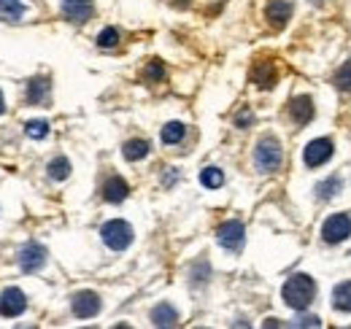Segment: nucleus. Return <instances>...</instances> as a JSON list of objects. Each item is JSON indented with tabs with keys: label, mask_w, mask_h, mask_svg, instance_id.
<instances>
[{
	"label": "nucleus",
	"mask_w": 351,
	"mask_h": 329,
	"mask_svg": "<svg viewBox=\"0 0 351 329\" xmlns=\"http://www.w3.org/2000/svg\"><path fill=\"white\" fill-rule=\"evenodd\" d=\"M281 297H284V302H287L292 310H308L311 302H313V297H316V284H313L311 276L298 273V276H292V278L284 284Z\"/></svg>",
	"instance_id": "obj_1"
},
{
	"label": "nucleus",
	"mask_w": 351,
	"mask_h": 329,
	"mask_svg": "<svg viewBox=\"0 0 351 329\" xmlns=\"http://www.w3.org/2000/svg\"><path fill=\"white\" fill-rule=\"evenodd\" d=\"M284 162V151H281V143L276 138H263L254 149V164L260 173H276Z\"/></svg>",
	"instance_id": "obj_2"
},
{
	"label": "nucleus",
	"mask_w": 351,
	"mask_h": 329,
	"mask_svg": "<svg viewBox=\"0 0 351 329\" xmlns=\"http://www.w3.org/2000/svg\"><path fill=\"white\" fill-rule=\"evenodd\" d=\"M100 235H103V243L108 248H114V251H125L132 243V227L128 221H122V219L106 221Z\"/></svg>",
	"instance_id": "obj_3"
},
{
	"label": "nucleus",
	"mask_w": 351,
	"mask_h": 329,
	"mask_svg": "<svg viewBox=\"0 0 351 329\" xmlns=\"http://www.w3.org/2000/svg\"><path fill=\"white\" fill-rule=\"evenodd\" d=\"M351 235V219L346 213H335V216H330L327 221H324V227H322V238H324V243H343L346 238Z\"/></svg>",
	"instance_id": "obj_4"
},
{
	"label": "nucleus",
	"mask_w": 351,
	"mask_h": 329,
	"mask_svg": "<svg viewBox=\"0 0 351 329\" xmlns=\"http://www.w3.org/2000/svg\"><path fill=\"white\" fill-rule=\"evenodd\" d=\"M217 241H219L221 248H227V251H238V248L243 246V241H246V230H243V224L241 221H224L219 230H217Z\"/></svg>",
	"instance_id": "obj_5"
},
{
	"label": "nucleus",
	"mask_w": 351,
	"mask_h": 329,
	"mask_svg": "<svg viewBox=\"0 0 351 329\" xmlns=\"http://www.w3.org/2000/svg\"><path fill=\"white\" fill-rule=\"evenodd\" d=\"M25 308H27V297H25L22 289H5L0 294V316L16 319V316L25 313Z\"/></svg>",
	"instance_id": "obj_6"
},
{
	"label": "nucleus",
	"mask_w": 351,
	"mask_h": 329,
	"mask_svg": "<svg viewBox=\"0 0 351 329\" xmlns=\"http://www.w3.org/2000/svg\"><path fill=\"white\" fill-rule=\"evenodd\" d=\"M265 19H267L270 27L284 30L287 22L292 19V0H267V5H265Z\"/></svg>",
	"instance_id": "obj_7"
},
{
	"label": "nucleus",
	"mask_w": 351,
	"mask_h": 329,
	"mask_svg": "<svg viewBox=\"0 0 351 329\" xmlns=\"http://www.w3.org/2000/svg\"><path fill=\"white\" fill-rule=\"evenodd\" d=\"M71 308H73V316L79 319H95L100 313V297L95 291H76L71 300Z\"/></svg>",
	"instance_id": "obj_8"
},
{
	"label": "nucleus",
	"mask_w": 351,
	"mask_h": 329,
	"mask_svg": "<svg viewBox=\"0 0 351 329\" xmlns=\"http://www.w3.org/2000/svg\"><path fill=\"white\" fill-rule=\"evenodd\" d=\"M46 265V248L38 243H27L19 248V267L22 273H38Z\"/></svg>",
	"instance_id": "obj_9"
},
{
	"label": "nucleus",
	"mask_w": 351,
	"mask_h": 329,
	"mask_svg": "<svg viewBox=\"0 0 351 329\" xmlns=\"http://www.w3.org/2000/svg\"><path fill=\"white\" fill-rule=\"evenodd\" d=\"M330 157H332V141H327V138L311 141L306 146V151H303V160H306L308 167H319V164L327 162Z\"/></svg>",
	"instance_id": "obj_10"
},
{
	"label": "nucleus",
	"mask_w": 351,
	"mask_h": 329,
	"mask_svg": "<svg viewBox=\"0 0 351 329\" xmlns=\"http://www.w3.org/2000/svg\"><path fill=\"white\" fill-rule=\"evenodd\" d=\"M92 14H95V3L92 0H62V16L76 22V25L89 22Z\"/></svg>",
	"instance_id": "obj_11"
},
{
	"label": "nucleus",
	"mask_w": 351,
	"mask_h": 329,
	"mask_svg": "<svg viewBox=\"0 0 351 329\" xmlns=\"http://www.w3.org/2000/svg\"><path fill=\"white\" fill-rule=\"evenodd\" d=\"M128 195H130V186H128V181L119 178V175H111V178L103 184V200H106V203H122Z\"/></svg>",
	"instance_id": "obj_12"
},
{
	"label": "nucleus",
	"mask_w": 351,
	"mask_h": 329,
	"mask_svg": "<svg viewBox=\"0 0 351 329\" xmlns=\"http://www.w3.org/2000/svg\"><path fill=\"white\" fill-rule=\"evenodd\" d=\"M252 82L257 84L260 89H273L278 82V71L273 62H257L254 71H252Z\"/></svg>",
	"instance_id": "obj_13"
},
{
	"label": "nucleus",
	"mask_w": 351,
	"mask_h": 329,
	"mask_svg": "<svg viewBox=\"0 0 351 329\" xmlns=\"http://www.w3.org/2000/svg\"><path fill=\"white\" fill-rule=\"evenodd\" d=\"M289 114H292V119L298 124H308L313 119V100H311L308 95L295 97V100L289 103Z\"/></svg>",
	"instance_id": "obj_14"
},
{
	"label": "nucleus",
	"mask_w": 351,
	"mask_h": 329,
	"mask_svg": "<svg viewBox=\"0 0 351 329\" xmlns=\"http://www.w3.org/2000/svg\"><path fill=\"white\" fill-rule=\"evenodd\" d=\"M152 324L154 327H176L178 324V310L168 302H160L154 310H152Z\"/></svg>",
	"instance_id": "obj_15"
},
{
	"label": "nucleus",
	"mask_w": 351,
	"mask_h": 329,
	"mask_svg": "<svg viewBox=\"0 0 351 329\" xmlns=\"http://www.w3.org/2000/svg\"><path fill=\"white\" fill-rule=\"evenodd\" d=\"M27 5L25 0H0V19L3 22H19L25 16Z\"/></svg>",
	"instance_id": "obj_16"
},
{
	"label": "nucleus",
	"mask_w": 351,
	"mask_h": 329,
	"mask_svg": "<svg viewBox=\"0 0 351 329\" xmlns=\"http://www.w3.org/2000/svg\"><path fill=\"white\" fill-rule=\"evenodd\" d=\"M49 89H51V84H49V79H44V76L30 79V84H27V100H30L33 106H41L46 100V95H49Z\"/></svg>",
	"instance_id": "obj_17"
},
{
	"label": "nucleus",
	"mask_w": 351,
	"mask_h": 329,
	"mask_svg": "<svg viewBox=\"0 0 351 329\" xmlns=\"http://www.w3.org/2000/svg\"><path fill=\"white\" fill-rule=\"evenodd\" d=\"M332 308L341 313H351V281L338 284L332 291Z\"/></svg>",
	"instance_id": "obj_18"
},
{
	"label": "nucleus",
	"mask_w": 351,
	"mask_h": 329,
	"mask_svg": "<svg viewBox=\"0 0 351 329\" xmlns=\"http://www.w3.org/2000/svg\"><path fill=\"white\" fill-rule=\"evenodd\" d=\"M149 149H152L149 141H138V138H135V141H128V143H125L122 154H125L128 162H138V160H143V157L149 154Z\"/></svg>",
	"instance_id": "obj_19"
},
{
	"label": "nucleus",
	"mask_w": 351,
	"mask_h": 329,
	"mask_svg": "<svg viewBox=\"0 0 351 329\" xmlns=\"http://www.w3.org/2000/svg\"><path fill=\"white\" fill-rule=\"evenodd\" d=\"M341 186H343L341 178L332 175V178H327V181H322V184L316 186V197H319V200H332V197L341 192Z\"/></svg>",
	"instance_id": "obj_20"
},
{
	"label": "nucleus",
	"mask_w": 351,
	"mask_h": 329,
	"mask_svg": "<svg viewBox=\"0 0 351 329\" xmlns=\"http://www.w3.org/2000/svg\"><path fill=\"white\" fill-rule=\"evenodd\" d=\"M184 135H186V127L181 122H171L162 127V143H168V146H173V143H181L184 141Z\"/></svg>",
	"instance_id": "obj_21"
},
{
	"label": "nucleus",
	"mask_w": 351,
	"mask_h": 329,
	"mask_svg": "<svg viewBox=\"0 0 351 329\" xmlns=\"http://www.w3.org/2000/svg\"><path fill=\"white\" fill-rule=\"evenodd\" d=\"M200 184L208 186V189H219L221 184H224V173H221L219 167H206L200 173Z\"/></svg>",
	"instance_id": "obj_22"
},
{
	"label": "nucleus",
	"mask_w": 351,
	"mask_h": 329,
	"mask_svg": "<svg viewBox=\"0 0 351 329\" xmlns=\"http://www.w3.org/2000/svg\"><path fill=\"white\" fill-rule=\"evenodd\" d=\"M49 175H51L54 181H65V178L71 175V162H68L65 157L51 160V162H49Z\"/></svg>",
	"instance_id": "obj_23"
},
{
	"label": "nucleus",
	"mask_w": 351,
	"mask_h": 329,
	"mask_svg": "<svg viewBox=\"0 0 351 329\" xmlns=\"http://www.w3.org/2000/svg\"><path fill=\"white\" fill-rule=\"evenodd\" d=\"M335 86L343 89V92H351V60L338 68V73H335Z\"/></svg>",
	"instance_id": "obj_24"
},
{
	"label": "nucleus",
	"mask_w": 351,
	"mask_h": 329,
	"mask_svg": "<svg viewBox=\"0 0 351 329\" xmlns=\"http://www.w3.org/2000/svg\"><path fill=\"white\" fill-rule=\"evenodd\" d=\"M117 43H119V30H117V27H106V30H100L97 46H103V49H114Z\"/></svg>",
	"instance_id": "obj_25"
},
{
	"label": "nucleus",
	"mask_w": 351,
	"mask_h": 329,
	"mask_svg": "<svg viewBox=\"0 0 351 329\" xmlns=\"http://www.w3.org/2000/svg\"><path fill=\"white\" fill-rule=\"evenodd\" d=\"M25 132H27V138H36V141H41L49 135V124L44 119H36V122H27L25 124Z\"/></svg>",
	"instance_id": "obj_26"
},
{
	"label": "nucleus",
	"mask_w": 351,
	"mask_h": 329,
	"mask_svg": "<svg viewBox=\"0 0 351 329\" xmlns=\"http://www.w3.org/2000/svg\"><path fill=\"white\" fill-rule=\"evenodd\" d=\"M165 76V68H162V62H149V68H146V82H160Z\"/></svg>",
	"instance_id": "obj_27"
},
{
	"label": "nucleus",
	"mask_w": 351,
	"mask_h": 329,
	"mask_svg": "<svg viewBox=\"0 0 351 329\" xmlns=\"http://www.w3.org/2000/svg\"><path fill=\"white\" fill-rule=\"evenodd\" d=\"M295 327H322V319L319 316H306V319L295 321Z\"/></svg>",
	"instance_id": "obj_28"
},
{
	"label": "nucleus",
	"mask_w": 351,
	"mask_h": 329,
	"mask_svg": "<svg viewBox=\"0 0 351 329\" xmlns=\"http://www.w3.org/2000/svg\"><path fill=\"white\" fill-rule=\"evenodd\" d=\"M249 122H252V114H241V117H238V124H241V127H246Z\"/></svg>",
	"instance_id": "obj_29"
},
{
	"label": "nucleus",
	"mask_w": 351,
	"mask_h": 329,
	"mask_svg": "<svg viewBox=\"0 0 351 329\" xmlns=\"http://www.w3.org/2000/svg\"><path fill=\"white\" fill-rule=\"evenodd\" d=\"M308 3H313V5H324L327 0H308Z\"/></svg>",
	"instance_id": "obj_30"
},
{
	"label": "nucleus",
	"mask_w": 351,
	"mask_h": 329,
	"mask_svg": "<svg viewBox=\"0 0 351 329\" xmlns=\"http://www.w3.org/2000/svg\"><path fill=\"white\" fill-rule=\"evenodd\" d=\"M5 111V103H3V92H0V114Z\"/></svg>",
	"instance_id": "obj_31"
}]
</instances>
